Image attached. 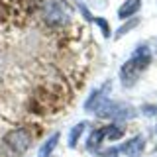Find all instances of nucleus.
I'll return each mask as SVG.
<instances>
[{
  "instance_id": "nucleus-1",
  "label": "nucleus",
  "mask_w": 157,
  "mask_h": 157,
  "mask_svg": "<svg viewBox=\"0 0 157 157\" xmlns=\"http://www.w3.org/2000/svg\"><path fill=\"white\" fill-rule=\"evenodd\" d=\"M151 61V51L147 45H140L132 53V57L122 65L120 69V78H122V85L124 86H132L137 78L141 77V73L147 69Z\"/></svg>"
},
{
  "instance_id": "nucleus-9",
  "label": "nucleus",
  "mask_w": 157,
  "mask_h": 157,
  "mask_svg": "<svg viewBox=\"0 0 157 157\" xmlns=\"http://www.w3.org/2000/svg\"><path fill=\"white\" fill-rule=\"evenodd\" d=\"M104 141V128L100 130H94L90 136H88V141H86V149H96L98 145Z\"/></svg>"
},
{
  "instance_id": "nucleus-7",
  "label": "nucleus",
  "mask_w": 157,
  "mask_h": 157,
  "mask_svg": "<svg viewBox=\"0 0 157 157\" xmlns=\"http://www.w3.org/2000/svg\"><path fill=\"white\" fill-rule=\"evenodd\" d=\"M85 128H86V122H78V124H75L71 128V132H69V147H77L78 144V140H81V136H82V132H85Z\"/></svg>"
},
{
  "instance_id": "nucleus-11",
  "label": "nucleus",
  "mask_w": 157,
  "mask_h": 157,
  "mask_svg": "<svg viewBox=\"0 0 157 157\" xmlns=\"http://www.w3.org/2000/svg\"><path fill=\"white\" fill-rule=\"evenodd\" d=\"M136 24H137V20H134V22H130V24H126L124 28H120V32H118V36H124V33L128 32V29H130V28H134Z\"/></svg>"
},
{
  "instance_id": "nucleus-3",
  "label": "nucleus",
  "mask_w": 157,
  "mask_h": 157,
  "mask_svg": "<svg viewBox=\"0 0 157 157\" xmlns=\"http://www.w3.org/2000/svg\"><path fill=\"white\" fill-rule=\"evenodd\" d=\"M145 149V137L144 136H134L128 141H124L120 147L106 151V155H122V157H140Z\"/></svg>"
},
{
  "instance_id": "nucleus-4",
  "label": "nucleus",
  "mask_w": 157,
  "mask_h": 157,
  "mask_svg": "<svg viewBox=\"0 0 157 157\" xmlns=\"http://www.w3.org/2000/svg\"><path fill=\"white\" fill-rule=\"evenodd\" d=\"M45 20L49 24H53V26H55V24H63L65 22V16L67 14L63 12V8H61V4H57V2H49L47 6H45Z\"/></svg>"
},
{
  "instance_id": "nucleus-2",
  "label": "nucleus",
  "mask_w": 157,
  "mask_h": 157,
  "mask_svg": "<svg viewBox=\"0 0 157 157\" xmlns=\"http://www.w3.org/2000/svg\"><path fill=\"white\" fill-rule=\"evenodd\" d=\"M32 145V134L26 128H16L4 136L0 144V157H22Z\"/></svg>"
},
{
  "instance_id": "nucleus-5",
  "label": "nucleus",
  "mask_w": 157,
  "mask_h": 157,
  "mask_svg": "<svg viewBox=\"0 0 157 157\" xmlns=\"http://www.w3.org/2000/svg\"><path fill=\"white\" fill-rule=\"evenodd\" d=\"M140 8H141V0H126V2L120 6V10H118V18L128 20V18L134 16Z\"/></svg>"
},
{
  "instance_id": "nucleus-10",
  "label": "nucleus",
  "mask_w": 157,
  "mask_h": 157,
  "mask_svg": "<svg viewBox=\"0 0 157 157\" xmlns=\"http://www.w3.org/2000/svg\"><path fill=\"white\" fill-rule=\"evenodd\" d=\"M96 24L98 26L102 28V33H104V36L108 37L110 36V28H108V24H106V20H102V18H96Z\"/></svg>"
},
{
  "instance_id": "nucleus-6",
  "label": "nucleus",
  "mask_w": 157,
  "mask_h": 157,
  "mask_svg": "<svg viewBox=\"0 0 157 157\" xmlns=\"http://www.w3.org/2000/svg\"><path fill=\"white\" fill-rule=\"evenodd\" d=\"M59 132H55V134H53L51 137H47L45 141H43V145L39 147V153H37V157H49L53 153V149H55L57 147V144H59Z\"/></svg>"
},
{
  "instance_id": "nucleus-8",
  "label": "nucleus",
  "mask_w": 157,
  "mask_h": 157,
  "mask_svg": "<svg viewBox=\"0 0 157 157\" xmlns=\"http://www.w3.org/2000/svg\"><path fill=\"white\" fill-rule=\"evenodd\" d=\"M122 136H124V128H122V126H118V124L104 126V140H108V141H118Z\"/></svg>"
}]
</instances>
